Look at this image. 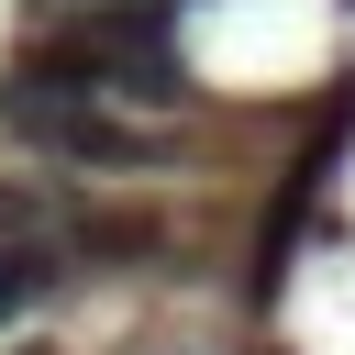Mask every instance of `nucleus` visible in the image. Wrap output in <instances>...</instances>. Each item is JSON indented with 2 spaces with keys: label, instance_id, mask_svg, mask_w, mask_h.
Here are the masks:
<instances>
[{
  "label": "nucleus",
  "instance_id": "nucleus-4",
  "mask_svg": "<svg viewBox=\"0 0 355 355\" xmlns=\"http://www.w3.org/2000/svg\"><path fill=\"white\" fill-rule=\"evenodd\" d=\"M67 255H78V266H144V255H166V222L89 200V211H67Z\"/></svg>",
  "mask_w": 355,
  "mask_h": 355
},
{
  "label": "nucleus",
  "instance_id": "nucleus-3",
  "mask_svg": "<svg viewBox=\"0 0 355 355\" xmlns=\"http://www.w3.org/2000/svg\"><path fill=\"white\" fill-rule=\"evenodd\" d=\"M67 277H78L67 233H11V222H0V333H11V322H33Z\"/></svg>",
  "mask_w": 355,
  "mask_h": 355
},
{
  "label": "nucleus",
  "instance_id": "nucleus-1",
  "mask_svg": "<svg viewBox=\"0 0 355 355\" xmlns=\"http://www.w3.org/2000/svg\"><path fill=\"white\" fill-rule=\"evenodd\" d=\"M178 11L189 0H78L67 22H44L11 67L44 78V89H89V100H178L189 67H178Z\"/></svg>",
  "mask_w": 355,
  "mask_h": 355
},
{
  "label": "nucleus",
  "instance_id": "nucleus-2",
  "mask_svg": "<svg viewBox=\"0 0 355 355\" xmlns=\"http://www.w3.org/2000/svg\"><path fill=\"white\" fill-rule=\"evenodd\" d=\"M0 133L33 144V155H55V166H111V178H144V166L178 155L166 122H133V111H111V100H89V89H44V78H22V67L0 78Z\"/></svg>",
  "mask_w": 355,
  "mask_h": 355
}]
</instances>
